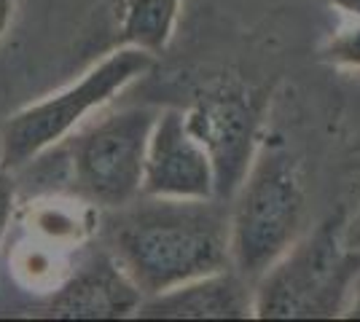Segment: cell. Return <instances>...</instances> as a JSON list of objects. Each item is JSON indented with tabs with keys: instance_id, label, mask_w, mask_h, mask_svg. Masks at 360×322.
Listing matches in <instances>:
<instances>
[{
	"instance_id": "6da1fadb",
	"label": "cell",
	"mask_w": 360,
	"mask_h": 322,
	"mask_svg": "<svg viewBox=\"0 0 360 322\" xmlns=\"http://www.w3.org/2000/svg\"><path fill=\"white\" fill-rule=\"evenodd\" d=\"M140 199L113 220L110 253L146 298L231 269L224 201Z\"/></svg>"
},
{
	"instance_id": "ba28073f",
	"label": "cell",
	"mask_w": 360,
	"mask_h": 322,
	"mask_svg": "<svg viewBox=\"0 0 360 322\" xmlns=\"http://www.w3.org/2000/svg\"><path fill=\"white\" fill-rule=\"evenodd\" d=\"M146 301L135 279L124 271L116 255L97 253L84 266L51 293L49 317L62 320H124L137 317V309Z\"/></svg>"
},
{
	"instance_id": "8fae6325",
	"label": "cell",
	"mask_w": 360,
	"mask_h": 322,
	"mask_svg": "<svg viewBox=\"0 0 360 322\" xmlns=\"http://www.w3.org/2000/svg\"><path fill=\"white\" fill-rule=\"evenodd\" d=\"M320 62L342 73H360V19H347L317 48Z\"/></svg>"
},
{
	"instance_id": "52a82bcc",
	"label": "cell",
	"mask_w": 360,
	"mask_h": 322,
	"mask_svg": "<svg viewBox=\"0 0 360 322\" xmlns=\"http://www.w3.org/2000/svg\"><path fill=\"white\" fill-rule=\"evenodd\" d=\"M143 196L207 201L215 194V167L202 142L188 132L183 110H162L150 132Z\"/></svg>"
},
{
	"instance_id": "5b68a950",
	"label": "cell",
	"mask_w": 360,
	"mask_h": 322,
	"mask_svg": "<svg viewBox=\"0 0 360 322\" xmlns=\"http://www.w3.org/2000/svg\"><path fill=\"white\" fill-rule=\"evenodd\" d=\"M159 113L156 107H124L70 137L75 194L108 210H124L140 199Z\"/></svg>"
},
{
	"instance_id": "9a60e30c",
	"label": "cell",
	"mask_w": 360,
	"mask_h": 322,
	"mask_svg": "<svg viewBox=\"0 0 360 322\" xmlns=\"http://www.w3.org/2000/svg\"><path fill=\"white\" fill-rule=\"evenodd\" d=\"M347 317L349 320H360V279H358V288H355V295H352V304L347 309Z\"/></svg>"
},
{
	"instance_id": "4fadbf2b",
	"label": "cell",
	"mask_w": 360,
	"mask_h": 322,
	"mask_svg": "<svg viewBox=\"0 0 360 322\" xmlns=\"http://www.w3.org/2000/svg\"><path fill=\"white\" fill-rule=\"evenodd\" d=\"M14 11H16V0H0V41L6 38V32L11 30Z\"/></svg>"
},
{
	"instance_id": "277c9868",
	"label": "cell",
	"mask_w": 360,
	"mask_h": 322,
	"mask_svg": "<svg viewBox=\"0 0 360 322\" xmlns=\"http://www.w3.org/2000/svg\"><path fill=\"white\" fill-rule=\"evenodd\" d=\"M153 62L156 57L143 48L119 46L65 89L19 107L0 129V161L14 172L32 164L38 156L70 137L89 113L108 105L132 81L146 76Z\"/></svg>"
},
{
	"instance_id": "7c38bea8",
	"label": "cell",
	"mask_w": 360,
	"mask_h": 322,
	"mask_svg": "<svg viewBox=\"0 0 360 322\" xmlns=\"http://www.w3.org/2000/svg\"><path fill=\"white\" fill-rule=\"evenodd\" d=\"M16 213V183L14 169H8L0 161V245L6 239V234L11 229V220Z\"/></svg>"
},
{
	"instance_id": "7a4b0ae2",
	"label": "cell",
	"mask_w": 360,
	"mask_h": 322,
	"mask_svg": "<svg viewBox=\"0 0 360 322\" xmlns=\"http://www.w3.org/2000/svg\"><path fill=\"white\" fill-rule=\"evenodd\" d=\"M347 207L326 215L253 282L258 320L347 317L360 279V247L349 236Z\"/></svg>"
},
{
	"instance_id": "5bb4252c",
	"label": "cell",
	"mask_w": 360,
	"mask_h": 322,
	"mask_svg": "<svg viewBox=\"0 0 360 322\" xmlns=\"http://www.w3.org/2000/svg\"><path fill=\"white\" fill-rule=\"evenodd\" d=\"M326 3L347 19H360V0H326Z\"/></svg>"
},
{
	"instance_id": "9c48e42d",
	"label": "cell",
	"mask_w": 360,
	"mask_h": 322,
	"mask_svg": "<svg viewBox=\"0 0 360 322\" xmlns=\"http://www.w3.org/2000/svg\"><path fill=\"white\" fill-rule=\"evenodd\" d=\"M137 317L143 320H248L253 311V282L234 266L148 295Z\"/></svg>"
},
{
	"instance_id": "8992f818",
	"label": "cell",
	"mask_w": 360,
	"mask_h": 322,
	"mask_svg": "<svg viewBox=\"0 0 360 322\" xmlns=\"http://www.w3.org/2000/svg\"><path fill=\"white\" fill-rule=\"evenodd\" d=\"M269 89L253 86L240 78H221L199 89L191 105L183 110L188 132L210 154L215 167L218 201L234 199L255 154L266 137Z\"/></svg>"
},
{
	"instance_id": "3957f363",
	"label": "cell",
	"mask_w": 360,
	"mask_h": 322,
	"mask_svg": "<svg viewBox=\"0 0 360 322\" xmlns=\"http://www.w3.org/2000/svg\"><path fill=\"white\" fill-rule=\"evenodd\" d=\"M231 266L255 282L307 234V177L283 137H264L229 201Z\"/></svg>"
},
{
	"instance_id": "2e32d148",
	"label": "cell",
	"mask_w": 360,
	"mask_h": 322,
	"mask_svg": "<svg viewBox=\"0 0 360 322\" xmlns=\"http://www.w3.org/2000/svg\"><path fill=\"white\" fill-rule=\"evenodd\" d=\"M352 151H355V154H360V137L355 140V145H352Z\"/></svg>"
},
{
	"instance_id": "30bf717a",
	"label": "cell",
	"mask_w": 360,
	"mask_h": 322,
	"mask_svg": "<svg viewBox=\"0 0 360 322\" xmlns=\"http://www.w3.org/2000/svg\"><path fill=\"white\" fill-rule=\"evenodd\" d=\"M183 0H119V46L165 54L178 27Z\"/></svg>"
}]
</instances>
